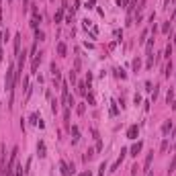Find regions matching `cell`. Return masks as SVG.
Here are the masks:
<instances>
[{"mask_svg": "<svg viewBox=\"0 0 176 176\" xmlns=\"http://www.w3.org/2000/svg\"><path fill=\"white\" fill-rule=\"evenodd\" d=\"M14 74H16V66L14 64H10L8 66V70H6V80H4V84H6V90L12 94V90H14V84H16V80H14Z\"/></svg>", "mask_w": 176, "mask_h": 176, "instance_id": "cell-1", "label": "cell"}, {"mask_svg": "<svg viewBox=\"0 0 176 176\" xmlns=\"http://www.w3.org/2000/svg\"><path fill=\"white\" fill-rule=\"evenodd\" d=\"M59 170H61V176H70L72 172H74V166H70L66 160H61V162H59Z\"/></svg>", "mask_w": 176, "mask_h": 176, "instance_id": "cell-2", "label": "cell"}, {"mask_svg": "<svg viewBox=\"0 0 176 176\" xmlns=\"http://www.w3.org/2000/svg\"><path fill=\"white\" fill-rule=\"evenodd\" d=\"M125 156H127V150L123 148V150H121V154H119V158H117V160H115V164L111 166V172H115V170H117L119 166L123 164V160H125Z\"/></svg>", "mask_w": 176, "mask_h": 176, "instance_id": "cell-3", "label": "cell"}, {"mask_svg": "<svg viewBox=\"0 0 176 176\" xmlns=\"http://www.w3.org/2000/svg\"><path fill=\"white\" fill-rule=\"evenodd\" d=\"M31 12H33V21H31V27H33V29H37V25L41 23V14H39V8H37V6H33V8H31Z\"/></svg>", "mask_w": 176, "mask_h": 176, "instance_id": "cell-4", "label": "cell"}, {"mask_svg": "<svg viewBox=\"0 0 176 176\" xmlns=\"http://www.w3.org/2000/svg\"><path fill=\"white\" fill-rule=\"evenodd\" d=\"M137 133H139V127H137V125H131L129 129H127V137H129V139H135Z\"/></svg>", "mask_w": 176, "mask_h": 176, "instance_id": "cell-5", "label": "cell"}, {"mask_svg": "<svg viewBox=\"0 0 176 176\" xmlns=\"http://www.w3.org/2000/svg\"><path fill=\"white\" fill-rule=\"evenodd\" d=\"M41 55H43V53H39V55H35V58H33V64H31V74H35V72H37L39 64H41Z\"/></svg>", "mask_w": 176, "mask_h": 176, "instance_id": "cell-6", "label": "cell"}, {"mask_svg": "<svg viewBox=\"0 0 176 176\" xmlns=\"http://www.w3.org/2000/svg\"><path fill=\"white\" fill-rule=\"evenodd\" d=\"M51 76H53V82H59V78H61V74H59V68L55 64H51Z\"/></svg>", "mask_w": 176, "mask_h": 176, "instance_id": "cell-7", "label": "cell"}, {"mask_svg": "<svg viewBox=\"0 0 176 176\" xmlns=\"http://www.w3.org/2000/svg\"><path fill=\"white\" fill-rule=\"evenodd\" d=\"M172 129H174V123H172V121H164V125H162V133H164V135H168Z\"/></svg>", "mask_w": 176, "mask_h": 176, "instance_id": "cell-8", "label": "cell"}, {"mask_svg": "<svg viewBox=\"0 0 176 176\" xmlns=\"http://www.w3.org/2000/svg\"><path fill=\"white\" fill-rule=\"evenodd\" d=\"M37 154H39V158H45V156H47V154H45V143H43V141L37 143Z\"/></svg>", "mask_w": 176, "mask_h": 176, "instance_id": "cell-9", "label": "cell"}, {"mask_svg": "<svg viewBox=\"0 0 176 176\" xmlns=\"http://www.w3.org/2000/svg\"><path fill=\"white\" fill-rule=\"evenodd\" d=\"M14 53H16V55L21 53V35H19V33L14 35Z\"/></svg>", "mask_w": 176, "mask_h": 176, "instance_id": "cell-10", "label": "cell"}, {"mask_svg": "<svg viewBox=\"0 0 176 176\" xmlns=\"http://www.w3.org/2000/svg\"><path fill=\"white\" fill-rule=\"evenodd\" d=\"M141 148H143V143H141V141L133 143V148H131V156H137V154L141 152Z\"/></svg>", "mask_w": 176, "mask_h": 176, "instance_id": "cell-11", "label": "cell"}, {"mask_svg": "<svg viewBox=\"0 0 176 176\" xmlns=\"http://www.w3.org/2000/svg\"><path fill=\"white\" fill-rule=\"evenodd\" d=\"M152 158H154V152H150L148 156H145V162H143V166H145V170H150V164H152Z\"/></svg>", "mask_w": 176, "mask_h": 176, "instance_id": "cell-12", "label": "cell"}, {"mask_svg": "<svg viewBox=\"0 0 176 176\" xmlns=\"http://www.w3.org/2000/svg\"><path fill=\"white\" fill-rule=\"evenodd\" d=\"M66 51H68V49H66V43H58V53L61 58H66Z\"/></svg>", "mask_w": 176, "mask_h": 176, "instance_id": "cell-13", "label": "cell"}, {"mask_svg": "<svg viewBox=\"0 0 176 176\" xmlns=\"http://www.w3.org/2000/svg\"><path fill=\"white\" fill-rule=\"evenodd\" d=\"M170 72H172V61L168 59V61H166V66H164V76H166V78L170 76Z\"/></svg>", "mask_w": 176, "mask_h": 176, "instance_id": "cell-14", "label": "cell"}, {"mask_svg": "<svg viewBox=\"0 0 176 176\" xmlns=\"http://www.w3.org/2000/svg\"><path fill=\"white\" fill-rule=\"evenodd\" d=\"M72 135H74V143H76V141L80 139V129H78V127H76V125H74V127H72Z\"/></svg>", "mask_w": 176, "mask_h": 176, "instance_id": "cell-15", "label": "cell"}, {"mask_svg": "<svg viewBox=\"0 0 176 176\" xmlns=\"http://www.w3.org/2000/svg\"><path fill=\"white\" fill-rule=\"evenodd\" d=\"M61 19H64V8H59V10L55 12V16H53V21H55V23H61Z\"/></svg>", "mask_w": 176, "mask_h": 176, "instance_id": "cell-16", "label": "cell"}, {"mask_svg": "<svg viewBox=\"0 0 176 176\" xmlns=\"http://www.w3.org/2000/svg\"><path fill=\"white\" fill-rule=\"evenodd\" d=\"M94 152H96V150H88V152L84 154V162H88V160H92V158H94Z\"/></svg>", "mask_w": 176, "mask_h": 176, "instance_id": "cell-17", "label": "cell"}, {"mask_svg": "<svg viewBox=\"0 0 176 176\" xmlns=\"http://www.w3.org/2000/svg\"><path fill=\"white\" fill-rule=\"evenodd\" d=\"M131 66H133V70H135V72H139V68H141V59H139V58H135Z\"/></svg>", "mask_w": 176, "mask_h": 176, "instance_id": "cell-18", "label": "cell"}, {"mask_svg": "<svg viewBox=\"0 0 176 176\" xmlns=\"http://www.w3.org/2000/svg\"><path fill=\"white\" fill-rule=\"evenodd\" d=\"M35 39H37V41H43V39H45V33L39 31V29H35Z\"/></svg>", "mask_w": 176, "mask_h": 176, "instance_id": "cell-19", "label": "cell"}, {"mask_svg": "<svg viewBox=\"0 0 176 176\" xmlns=\"http://www.w3.org/2000/svg\"><path fill=\"white\" fill-rule=\"evenodd\" d=\"M174 170H176V156L172 158V160H170V166H168V172H170V174H172Z\"/></svg>", "mask_w": 176, "mask_h": 176, "instance_id": "cell-20", "label": "cell"}, {"mask_svg": "<svg viewBox=\"0 0 176 176\" xmlns=\"http://www.w3.org/2000/svg\"><path fill=\"white\" fill-rule=\"evenodd\" d=\"M78 94L86 96V84H84V82H80V84H78Z\"/></svg>", "mask_w": 176, "mask_h": 176, "instance_id": "cell-21", "label": "cell"}, {"mask_svg": "<svg viewBox=\"0 0 176 176\" xmlns=\"http://www.w3.org/2000/svg\"><path fill=\"white\" fill-rule=\"evenodd\" d=\"M168 148H170V141L164 139L162 141V145H160V152H168Z\"/></svg>", "mask_w": 176, "mask_h": 176, "instance_id": "cell-22", "label": "cell"}, {"mask_svg": "<svg viewBox=\"0 0 176 176\" xmlns=\"http://www.w3.org/2000/svg\"><path fill=\"white\" fill-rule=\"evenodd\" d=\"M166 100H168V105H172V100H174V90H168V94H166Z\"/></svg>", "mask_w": 176, "mask_h": 176, "instance_id": "cell-23", "label": "cell"}, {"mask_svg": "<svg viewBox=\"0 0 176 176\" xmlns=\"http://www.w3.org/2000/svg\"><path fill=\"white\" fill-rule=\"evenodd\" d=\"M129 4H131L129 0H117V6H121V8H127Z\"/></svg>", "mask_w": 176, "mask_h": 176, "instance_id": "cell-24", "label": "cell"}, {"mask_svg": "<svg viewBox=\"0 0 176 176\" xmlns=\"http://www.w3.org/2000/svg\"><path fill=\"white\" fill-rule=\"evenodd\" d=\"M115 76H117V78H123V80L127 78V74H125V72H123V70H119V68H117V70H115Z\"/></svg>", "mask_w": 176, "mask_h": 176, "instance_id": "cell-25", "label": "cell"}, {"mask_svg": "<svg viewBox=\"0 0 176 176\" xmlns=\"http://www.w3.org/2000/svg\"><path fill=\"white\" fill-rule=\"evenodd\" d=\"M170 55H172V45H168V47H166V51H164V58L166 59H170Z\"/></svg>", "mask_w": 176, "mask_h": 176, "instance_id": "cell-26", "label": "cell"}, {"mask_svg": "<svg viewBox=\"0 0 176 176\" xmlns=\"http://www.w3.org/2000/svg\"><path fill=\"white\" fill-rule=\"evenodd\" d=\"M14 176H23V166H16L14 168Z\"/></svg>", "mask_w": 176, "mask_h": 176, "instance_id": "cell-27", "label": "cell"}, {"mask_svg": "<svg viewBox=\"0 0 176 176\" xmlns=\"http://www.w3.org/2000/svg\"><path fill=\"white\" fill-rule=\"evenodd\" d=\"M84 98L88 100V105H94V96H92V94H88V92H86V96H84Z\"/></svg>", "mask_w": 176, "mask_h": 176, "instance_id": "cell-28", "label": "cell"}, {"mask_svg": "<svg viewBox=\"0 0 176 176\" xmlns=\"http://www.w3.org/2000/svg\"><path fill=\"white\" fill-rule=\"evenodd\" d=\"M168 31H170V21L162 25V33H168Z\"/></svg>", "mask_w": 176, "mask_h": 176, "instance_id": "cell-29", "label": "cell"}, {"mask_svg": "<svg viewBox=\"0 0 176 176\" xmlns=\"http://www.w3.org/2000/svg\"><path fill=\"white\" fill-rule=\"evenodd\" d=\"M105 170H106V164H100V168H98V176L105 174Z\"/></svg>", "mask_w": 176, "mask_h": 176, "instance_id": "cell-30", "label": "cell"}, {"mask_svg": "<svg viewBox=\"0 0 176 176\" xmlns=\"http://www.w3.org/2000/svg\"><path fill=\"white\" fill-rule=\"evenodd\" d=\"M82 23H84V29H90V27H92V23H90V21H88V19H84Z\"/></svg>", "mask_w": 176, "mask_h": 176, "instance_id": "cell-31", "label": "cell"}, {"mask_svg": "<svg viewBox=\"0 0 176 176\" xmlns=\"http://www.w3.org/2000/svg\"><path fill=\"white\" fill-rule=\"evenodd\" d=\"M137 172H139V168H137V166H133V168H131V174L137 176Z\"/></svg>", "mask_w": 176, "mask_h": 176, "instance_id": "cell-32", "label": "cell"}, {"mask_svg": "<svg viewBox=\"0 0 176 176\" xmlns=\"http://www.w3.org/2000/svg\"><path fill=\"white\" fill-rule=\"evenodd\" d=\"M70 80H72V82H76V70L70 72Z\"/></svg>", "mask_w": 176, "mask_h": 176, "instance_id": "cell-33", "label": "cell"}, {"mask_svg": "<svg viewBox=\"0 0 176 176\" xmlns=\"http://www.w3.org/2000/svg\"><path fill=\"white\" fill-rule=\"evenodd\" d=\"M80 176H92V172L88 170V172H80Z\"/></svg>", "mask_w": 176, "mask_h": 176, "instance_id": "cell-34", "label": "cell"}, {"mask_svg": "<svg viewBox=\"0 0 176 176\" xmlns=\"http://www.w3.org/2000/svg\"><path fill=\"white\" fill-rule=\"evenodd\" d=\"M0 31H2V10H0Z\"/></svg>", "mask_w": 176, "mask_h": 176, "instance_id": "cell-35", "label": "cell"}, {"mask_svg": "<svg viewBox=\"0 0 176 176\" xmlns=\"http://www.w3.org/2000/svg\"><path fill=\"white\" fill-rule=\"evenodd\" d=\"M174 16H176V6H174V10H172V19H174Z\"/></svg>", "mask_w": 176, "mask_h": 176, "instance_id": "cell-36", "label": "cell"}, {"mask_svg": "<svg viewBox=\"0 0 176 176\" xmlns=\"http://www.w3.org/2000/svg\"><path fill=\"white\" fill-rule=\"evenodd\" d=\"M172 109H176V103H172Z\"/></svg>", "mask_w": 176, "mask_h": 176, "instance_id": "cell-37", "label": "cell"}, {"mask_svg": "<svg viewBox=\"0 0 176 176\" xmlns=\"http://www.w3.org/2000/svg\"><path fill=\"white\" fill-rule=\"evenodd\" d=\"M10 2H12V0H10Z\"/></svg>", "mask_w": 176, "mask_h": 176, "instance_id": "cell-38", "label": "cell"}]
</instances>
